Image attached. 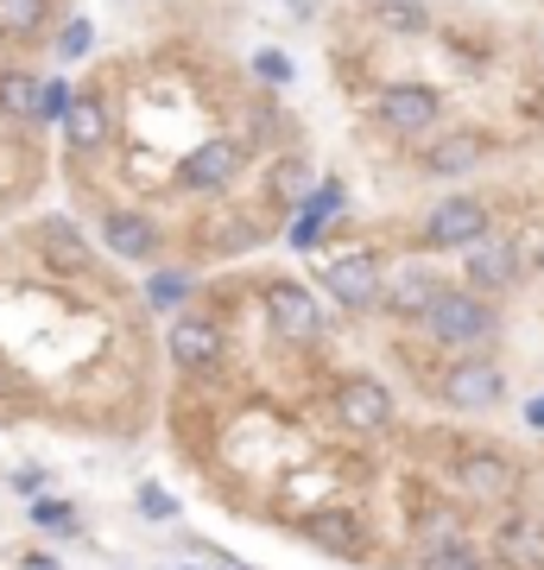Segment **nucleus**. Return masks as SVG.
I'll return each instance as SVG.
<instances>
[{"label":"nucleus","instance_id":"nucleus-16","mask_svg":"<svg viewBox=\"0 0 544 570\" xmlns=\"http://www.w3.org/2000/svg\"><path fill=\"white\" fill-rule=\"evenodd\" d=\"M101 235H108V247H115L121 261H159V247H165L159 223L140 216V209H108V216H101Z\"/></svg>","mask_w":544,"mask_h":570},{"label":"nucleus","instance_id":"nucleus-25","mask_svg":"<svg viewBox=\"0 0 544 570\" xmlns=\"http://www.w3.org/2000/svg\"><path fill=\"white\" fill-rule=\"evenodd\" d=\"M89 45H96V26H89V20H70V26L58 32V58L70 63V58H82Z\"/></svg>","mask_w":544,"mask_h":570},{"label":"nucleus","instance_id":"nucleus-14","mask_svg":"<svg viewBox=\"0 0 544 570\" xmlns=\"http://www.w3.org/2000/svg\"><path fill=\"white\" fill-rule=\"evenodd\" d=\"M165 348H171V362L190 367V374H209V367L222 362V330L209 324V317H178L171 324V336H165Z\"/></svg>","mask_w":544,"mask_h":570},{"label":"nucleus","instance_id":"nucleus-26","mask_svg":"<svg viewBox=\"0 0 544 570\" xmlns=\"http://www.w3.org/2000/svg\"><path fill=\"white\" fill-rule=\"evenodd\" d=\"M39 96H44V89H32V77H0V102L20 108V115H26V108H39Z\"/></svg>","mask_w":544,"mask_h":570},{"label":"nucleus","instance_id":"nucleus-3","mask_svg":"<svg viewBox=\"0 0 544 570\" xmlns=\"http://www.w3.org/2000/svg\"><path fill=\"white\" fill-rule=\"evenodd\" d=\"M444 406L449 412H494L506 406V374L487 355H463V362H449L444 367Z\"/></svg>","mask_w":544,"mask_h":570},{"label":"nucleus","instance_id":"nucleus-27","mask_svg":"<svg viewBox=\"0 0 544 570\" xmlns=\"http://www.w3.org/2000/svg\"><path fill=\"white\" fill-rule=\"evenodd\" d=\"M70 102H77V96H70L63 82H44V96H39V115H44V121H63V115H70Z\"/></svg>","mask_w":544,"mask_h":570},{"label":"nucleus","instance_id":"nucleus-32","mask_svg":"<svg viewBox=\"0 0 544 570\" xmlns=\"http://www.w3.org/2000/svg\"><path fill=\"white\" fill-rule=\"evenodd\" d=\"M444 570H487V558H482V551H475V546H468V551H456V558H449Z\"/></svg>","mask_w":544,"mask_h":570},{"label":"nucleus","instance_id":"nucleus-18","mask_svg":"<svg viewBox=\"0 0 544 570\" xmlns=\"http://www.w3.org/2000/svg\"><path fill=\"white\" fill-rule=\"evenodd\" d=\"M444 292H449V285L437 279L431 266H405L399 279H386V305L380 311H393V317H418V324H424V311L437 305Z\"/></svg>","mask_w":544,"mask_h":570},{"label":"nucleus","instance_id":"nucleus-28","mask_svg":"<svg viewBox=\"0 0 544 570\" xmlns=\"http://www.w3.org/2000/svg\"><path fill=\"white\" fill-rule=\"evenodd\" d=\"M254 77L260 82H291V58H285V51H260V58H254Z\"/></svg>","mask_w":544,"mask_h":570},{"label":"nucleus","instance_id":"nucleus-30","mask_svg":"<svg viewBox=\"0 0 544 570\" xmlns=\"http://www.w3.org/2000/svg\"><path fill=\"white\" fill-rule=\"evenodd\" d=\"M266 134H273V115H266V108H247V134H241V140H247V146H260Z\"/></svg>","mask_w":544,"mask_h":570},{"label":"nucleus","instance_id":"nucleus-15","mask_svg":"<svg viewBox=\"0 0 544 570\" xmlns=\"http://www.w3.org/2000/svg\"><path fill=\"white\" fill-rule=\"evenodd\" d=\"M39 247H44V261H51V273H70V279H96V273H101L89 235L70 228V223H44L39 228Z\"/></svg>","mask_w":544,"mask_h":570},{"label":"nucleus","instance_id":"nucleus-13","mask_svg":"<svg viewBox=\"0 0 544 570\" xmlns=\"http://www.w3.org/2000/svg\"><path fill=\"white\" fill-rule=\"evenodd\" d=\"M235 171H241V146L216 134V140H202L197 153H190V159L178 165V184L202 197V190H222V184L235 178Z\"/></svg>","mask_w":544,"mask_h":570},{"label":"nucleus","instance_id":"nucleus-4","mask_svg":"<svg viewBox=\"0 0 544 570\" xmlns=\"http://www.w3.org/2000/svg\"><path fill=\"white\" fill-rule=\"evenodd\" d=\"M424 242L449 247V254H468V247L487 242V204L482 197H444V204L424 209Z\"/></svg>","mask_w":544,"mask_h":570},{"label":"nucleus","instance_id":"nucleus-34","mask_svg":"<svg viewBox=\"0 0 544 570\" xmlns=\"http://www.w3.org/2000/svg\"><path fill=\"white\" fill-rule=\"evenodd\" d=\"M235 570H241V564H235Z\"/></svg>","mask_w":544,"mask_h":570},{"label":"nucleus","instance_id":"nucleus-9","mask_svg":"<svg viewBox=\"0 0 544 570\" xmlns=\"http://www.w3.org/2000/svg\"><path fill=\"white\" fill-rule=\"evenodd\" d=\"M266 324H273V336L310 343V336L323 330V311H317V298H310L298 279H273L266 285Z\"/></svg>","mask_w":544,"mask_h":570},{"label":"nucleus","instance_id":"nucleus-8","mask_svg":"<svg viewBox=\"0 0 544 570\" xmlns=\"http://www.w3.org/2000/svg\"><path fill=\"white\" fill-rule=\"evenodd\" d=\"M298 532L317 551H329V558H348V564H362V558H367V520L355 508H317V513H304Z\"/></svg>","mask_w":544,"mask_h":570},{"label":"nucleus","instance_id":"nucleus-21","mask_svg":"<svg viewBox=\"0 0 544 570\" xmlns=\"http://www.w3.org/2000/svg\"><path fill=\"white\" fill-rule=\"evenodd\" d=\"M51 20V0H0V39H32Z\"/></svg>","mask_w":544,"mask_h":570},{"label":"nucleus","instance_id":"nucleus-22","mask_svg":"<svg viewBox=\"0 0 544 570\" xmlns=\"http://www.w3.org/2000/svg\"><path fill=\"white\" fill-rule=\"evenodd\" d=\"M184 298H190V273H184V266H171V273H152V279H146V305L152 311H178Z\"/></svg>","mask_w":544,"mask_h":570},{"label":"nucleus","instance_id":"nucleus-23","mask_svg":"<svg viewBox=\"0 0 544 570\" xmlns=\"http://www.w3.org/2000/svg\"><path fill=\"white\" fill-rule=\"evenodd\" d=\"M266 178L279 184V197H304V190H310V165H304L298 153H285V159L266 171Z\"/></svg>","mask_w":544,"mask_h":570},{"label":"nucleus","instance_id":"nucleus-5","mask_svg":"<svg viewBox=\"0 0 544 570\" xmlns=\"http://www.w3.org/2000/svg\"><path fill=\"white\" fill-rule=\"evenodd\" d=\"M323 292L348 311V317H362V311L386 305V273L374 254H348V261H329L323 266Z\"/></svg>","mask_w":544,"mask_h":570},{"label":"nucleus","instance_id":"nucleus-24","mask_svg":"<svg viewBox=\"0 0 544 570\" xmlns=\"http://www.w3.org/2000/svg\"><path fill=\"white\" fill-rule=\"evenodd\" d=\"M32 527H44V532H77V508H70V501H32Z\"/></svg>","mask_w":544,"mask_h":570},{"label":"nucleus","instance_id":"nucleus-2","mask_svg":"<svg viewBox=\"0 0 544 570\" xmlns=\"http://www.w3.org/2000/svg\"><path fill=\"white\" fill-rule=\"evenodd\" d=\"M329 412H336V425L355 431V438H380V431H393V419H399L393 387H386V381H374V374L343 381V387H336V400H329Z\"/></svg>","mask_w":544,"mask_h":570},{"label":"nucleus","instance_id":"nucleus-19","mask_svg":"<svg viewBox=\"0 0 544 570\" xmlns=\"http://www.w3.org/2000/svg\"><path fill=\"white\" fill-rule=\"evenodd\" d=\"M494 558L506 570H544V527L532 513H513L501 527V539H494Z\"/></svg>","mask_w":544,"mask_h":570},{"label":"nucleus","instance_id":"nucleus-10","mask_svg":"<svg viewBox=\"0 0 544 570\" xmlns=\"http://www.w3.org/2000/svg\"><path fill=\"white\" fill-rule=\"evenodd\" d=\"M463 279L482 292V298H501V292H513L520 285V247L501 242V235H487L482 247H468L463 254Z\"/></svg>","mask_w":544,"mask_h":570},{"label":"nucleus","instance_id":"nucleus-20","mask_svg":"<svg viewBox=\"0 0 544 570\" xmlns=\"http://www.w3.org/2000/svg\"><path fill=\"white\" fill-rule=\"evenodd\" d=\"M367 20L386 39H418L431 32V0H367Z\"/></svg>","mask_w":544,"mask_h":570},{"label":"nucleus","instance_id":"nucleus-31","mask_svg":"<svg viewBox=\"0 0 544 570\" xmlns=\"http://www.w3.org/2000/svg\"><path fill=\"white\" fill-rule=\"evenodd\" d=\"M13 489H20V494H39V489H44V469H39V463L13 469Z\"/></svg>","mask_w":544,"mask_h":570},{"label":"nucleus","instance_id":"nucleus-29","mask_svg":"<svg viewBox=\"0 0 544 570\" xmlns=\"http://www.w3.org/2000/svg\"><path fill=\"white\" fill-rule=\"evenodd\" d=\"M140 513H146V520H171V513H178V501H171L165 489H152V482H146V489H140Z\"/></svg>","mask_w":544,"mask_h":570},{"label":"nucleus","instance_id":"nucleus-11","mask_svg":"<svg viewBox=\"0 0 544 570\" xmlns=\"http://www.w3.org/2000/svg\"><path fill=\"white\" fill-rule=\"evenodd\" d=\"M487 159V140L475 134V127H456V134H437V140L418 153L424 178H468L475 165Z\"/></svg>","mask_w":544,"mask_h":570},{"label":"nucleus","instance_id":"nucleus-17","mask_svg":"<svg viewBox=\"0 0 544 570\" xmlns=\"http://www.w3.org/2000/svg\"><path fill=\"white\" fill-rule=\"evenodd\" d=\"M58 127H63V146H70V153H101V146H108V134H115V121H108V102H101L96 89H82Z\"/></svg>","mask_w":544,"mask_h":570},{"label":"nucleus","instance_id":"nucleus-1","mask_svg":"<svg viewBox=\"0 0 544 570\" xmlns=\"http://www.w3.org/2000/svg\"><path fill=\"white\" fill-rule=\"evenodd\" d=\"M424 336L437 348H487L501 336V311L487 305L482 292H444L424 311Z\"/></svg>","mask_w":544,"mask_h":570},{"label":"nucleus","instance_id":"nucleus-12","mask_svg":"<svg viewBox=\"0 0 544 570\" xmlns=\"http://www.w3.org/2000/svg\"><path fill=\"white\" fill-rule=\"evenodd\" d=\"M475 539H468V520L456 508H431L418 520V570H444L456 551H468Z\"/></svg>","mask_w":544,"mask_h":570},{"label":"nucleus","instance_id":"nucleus-6","mask_svg":"<svg viewBox=\"0 0 544 570\" xmlns=\"http://www.w3.org/2000/svg\"><path fill=\"white\" fill-rule=\"evenodd\" d=\"M456 489H463L468 501H513V494H520V463H513L506 450L475 444V450L456 456Z\"/></svg>","mask_w":544,"mask_h":570},{"label":"nucleus","instance_id":"nucleus-7","mask_svg":"<svg viewBox=\"0 0 544 570\" xmlns=\"http://www.w3.org/2000/svg\"><path fill=\"white\" fill-rule=\"evenodd\" d=\"M374 121L386 134H399V140L431 134L437 127V89H424V82H386L380 96H374Z\"/></svg>","mask_w":544,"mask_h":570},{"label":"nucleus","instance_id":"nucleus-33","mask_svg":"<svg viewBox=\"0 0 544 570\" xmlns=\"http://www.w3.org/2000/svg\"><path fill=\"white\" fill-rule=\"evenodd\" d=\"M178 570H190V564H178Z\"/></svg>","mask_w":544,"mask_h":570}]
</instances>
